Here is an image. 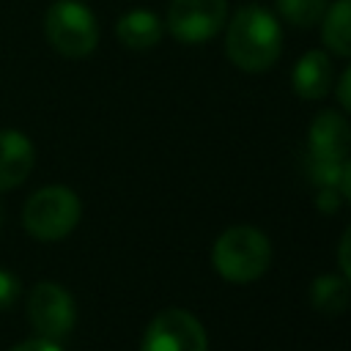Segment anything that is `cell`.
<instances>
[{
	"mask_svg": "<svg viewBox=\"0 0 351 351\" xmlns=\"http://www.w3.org/2000/svg\"><path fill=\"white\" fill-rule=\"evenodd\" d=\"M225 52L230 63L247 74H261L271 69L282 52L280 19L263 5H241L228 22Z\"/></svg>",
	"mask_w": 351,
	"mask_h": 351,
	"instance_id": "1",
	"label": "cell"
},
{
	"mask_svg": "<svg viewBox=\"0 0 351 351\" xmlns=\"http://www.w3.org/2000/svg\"><path fill=\"white\" fill-rule=\"evenodd\" d=\"M211 263L228 282H252L271 263V244L266 233L250 225L228 228L211 247Z\"/></svg>",
	"mask_w": 351,
	"mask_h": 351,
	"instance_id": "2",
	"label": "cell"
},
{
	"mask_svg": "<svg viewBox=\"0 0 351 351\" xmlns=\"http://www.w3.org/2000/svg\"><path fill=\"white\" fill-rule=\"evenodd\" d=\"M80 214V197L69 186H44L27 197L22 225L38 241H60L77 228Z\"/></svg>",
	"mask_w": 351,
	"mask_h": 351,
	"instance_id": "3",
	"label": "cell"
},
{
	"mask_svg": "<svg viewBox=\"0 0 351 351\" xmlns=\"http://www.w3.org/2000/svg\"><path fill=\"white\" fill-rule=\"evenodd\" d=\"M44 33L63 58H88L99 44V22L80 0H55L44 16Z\"/></svg>",
	"mask_w": 351,
	"mask_h": 351,
	"instance_id": "4",
	"label": "cell"
},
{
	"mask_svg": "<svg viewBox=\"0 0 351 351\" xmlns=\"http://www.w3.org/2000/svg\"><path fill=\"white\" fill-rule=\"evenodd\" d=\"M228 19V0H170L165 30L184 44L211 41Z\"/></svg>",
	"mask_w": 351,
	"mask_h": 351,
	"instance_id": "5",
	"label": "cell"
},
{
	"mask_svg": "<svg viewBox=\"0 0 351 351\" xmlns=\"http://www.w3.org/2000/svg\"><path fill=\"white\" fill-rule=\"evenodd\" d=\"M140 351H208V337L192 313L167 307L145 326Z\"/></svg>",
	"mask_w": 351,
	"mask_h": 351,
	"instance_id": "6",
	"label": "cell"
},
{
	"mask_svg": "<svg viewBox=\"0 0 351 351\" xmlns=\"http://www.w3.org/2000/svg\"><path fill=\"white\" fill-rule=\"evenodd\" d=\"M27 321L47 340H63L77 321V307L71 293L58 282H38L27 296Z\"/></svg>",
	"mask_w": 351,
	"mask_h": 351,
	"instance_id": "7",
	"label": "cell"
},
{
	"mask_svg": "<svg viewBox=\"0 0 351 351\" xmlns=\"http://www.w3.org/2000/svg\"><path fill=\"white\" fill-rule=\"evenodd\" d=\"M307 156L318 159H340L346 162L351 154V123L337 110H324L313 118L307 132Z\"/></svg>",
	"mask_w": 351,
	"mask_h": 351,
	"instance_id": "8",
	"label": "cell"
},
{
	"mask_svg": "<svg viewBox=\"0 0 351 351\" xmlns=\"http://www.w3.org/2000/svg\"><path fill=\"white\" fill-rule=\"evenodd\" d=\"M36 162L33 143L16 129H0V192L19 186Z\"/></svg>",
	"mask_w": 351,
	"mask_h": 351,
	"instance_id": "9",
	"label": "cell"
},
{
	"mask_svg": "<svg viewBox=\"0 0 351 351\" xmlns=\"http://www.w3.org/2000/svg\"><path fill=\"white\" fill-rule=\"evenodd\" d=\"M332 80H335V69H332V60L324 49H310L304 52L296 66H293V74H291V82H293V90L299 99H307V101H318L329 93L332 88Z\"/></svg>",
	"mask_w": 351,
	"mask_h": 351,
	"instance_id": "10",
	"label": "cell"
},
{
	"mask_svg": "<svg viewBox=\"0 0 351 351\" xmlns=\"http://www.w3.org/2000/svg\"><path fill=\"white\" fill-rule=\"evenodd\" d=\"M115 36L126 49L145 52V49H151V47H156L162 41L165 22L151 8H129L115 22Z\"/></svg>",
	"mask_w": 351,
	"mask_h": 351,
	"instance_id": "11",
	"label": "cell"
},
{
	"mask_svg": "<svg viewBox=\"0 0 351 351\" xmlns=\"http://www.w3.org/2000/svg\"><path fill=\"white\" fill-rule=\"evenodd\" d=\"M318 25L324 47L340 58H351V0L329 3Z\"/></svg>",
	"mask_w": 351,
	"mask_h": 351,
	"instance_id": "12",
	"label": "cell"
},
{
	"mask_svg": "<svg viewBox=\"0 0 351 351\" xmlns=\"http://www.w3.org/2000/svg\"><path fill=\"white\" fill-rule=\"evenodd\" d=\"M310 302L321 315H340L351 302V282L340 274H321L313 280Z\"/></svg>",
	"mask_w": 351,
	"mask_h": 351,
	"instance_id": "13",
	"label": "cell"
},
{
	"mask_svg": "<svg viewBox=\"0 0 351 351\" xmlns=\"http://www.w3.org/2000/svg\"><path fill=\"white\" fill-rule=\"evenodd\" d=\"M329 0H277V14L293 27H313L321 22Z\"/></svg>",
	"mask_w": 351,
	"mask_h": 351,
	"instance_id": "14",
	"label": "cell"
},
{
	"mask_svg": "<svg viewBox=\"0 0 351 351\" xmlns=\"http://www.w3.org/2000/svg\"><path fill=\"white\" fill-rule=\"evenodd\" d=\"M343 165H346V162H340V159H318V156H307V178H310V184H315L318 189H324V186L340 189Z\"/></svg>",
	"mask_w": 351,
	"mask_h": 351,
	"instance_id": "15",
	"label": "cell"
},
{
	"mask_svg": "<svg viewBox=\"0 0 351 351\" xmlns=\"http://www.w3.org/2000/svg\"><path fill=\"white\" fill-rule=\"evenodd\" d=\"M19 293H22L19 277L11 274V271H5V269H0V313L3 310H11L16 304V299H19Z\"/></svg>",
	"mask_w": 351,
	"mask_h": 351,
	"instance_id": "16",
	"label": "cell"
},
{
	"mask_svg": "<svg viewBox=\"0 0 351 351\" xmlns=\"http://www.w3.org/2000/svg\"><path fill=\"white\" fill-rule=\"evenodd\" d=\"M337 263L343 269V277L351 282V225L343 230L340 236V247H337Z\"/></svg>",
	"mask_w": 351,
	"mask_h": 351,
	"instance_id": "17",
	"label": "cell"
},
{
	"mask_svg": "<svg viewBox=\"0 0 351 351\" xmlns=\"http://www.w3.org/2000/svg\"><path fill=\"white\" fill-rule=\"evenodd\" d=\"M340 189H332V186H324V189H318V197H315V206H318V211H324V214H335L337 208H340Z\"/></svg>",
	"mask_w": 351,
	"mask_h": 351,
	"instance_id": "18",
	"label": "cell"
},
{
	"mask_svg": "<svg viewBox=\"0 0 351 351\" xmlns=\"http://www.w3.org/2000/svg\"><path fill=\"white\" fill-rule=\"evenodd\" d=\"M11 351H60L58 340H47V337H30L19 346H14Z\"/></svg>",
	"mask_w": 351,
	"mask_h": 351,
	"instance_id": "19",
	"label": "cell"
},
{
	"mask_svg": "<svg viewBox=\"0 0 351 351\" xmlns=\"http://www.w3.org/2000/svg\"><path fill=\"white\" fill-rule=\"evenodd\" d=\"M337 99H340L343 110L351 112V66L343 71V77H340V82H337Z\"/></svg>",
	"mask_w": 351,
	"mask_h": 351,
	"instance_id": "20",
	"label": "cell"
},
{
	"mask_svg": "<svg viewBox=\"0 0 351 351\" xmlns=\"http://www.w3.org/2000/svg\"><path fill=\"white\" fill-rule=\"evenodd\" d=\"M340 195L351 203V159H346L343 165V178H340Z\"/></svg>",
	"mask_w": 351,
	"mask_h": 351,
	"instance_id": "21",
	"label": "cell"
},
{
	"mask_svg": "<svg viewBox=\"0 0 351 351\" xmlns=\"http://www.w3.org/2000/svg\"><path fill=\"white\" fill-rule=\"evenodd\" d=\"M3 219H5V208H3V203H0V225H3Z\"/></svg>",
	"mask_w": 351,
	"mask_h": 351,
	"instance_id": "22",
	"label": "cell"
}]
</instances>
